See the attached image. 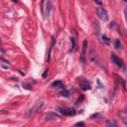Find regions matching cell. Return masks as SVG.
Wrapping results in <instances>:
<instances>
[{
	"label": "cell",
	"mask_w": 127,
	"mask_h": 127,
	"mask_svg": "<svg viewBox=\"0 0 127 127\" xmlns=\"http://www.w3.org/2000/svg\"><path fill=\"white\" fill-rule=\"evenodd\" d=\"M107 126H116L115 122H107Z\"/></svg>",
	"instance_id": "obj_17"
},
{
	"label": "cell",
	"mask_w": 127,
	"mask_h": 127,
	"mask_svg": "<svg viewBox=\"0 0 127 127\" xmlns=\"http://www.w3.org/2000/svg\"><path fill=\"white\" fill-rule=\"evenodd\" d=\"M124 2H126V3H127V0H124Z\"/></svg>",
	"instance_id": "obj_23"
},
{
	"label": "cell",
	"mask_w": 127,
	"mask_h": 127,
	"mask_svg": "<svg viewBox=\"0 0 127 127\" xmlns=\"http://www.w3.org/2000/svg\"><path fill=\"white\" fill-rule=\"evenodd\" d=\"M114 46H115V48L117 50H121L122 49V44L119 39H115V41H114Z\"/></svg>",
	"instance_id": "obj_10"
},
{
	"label": "cell",
	"mask_w": 127,
	"mask_h": 127,
	"mask_svg": "<svg viewBox=\"0 0 127 127\" xmlns=\"http://www.w3.org/2000/svg\"><path fill=\"white\" fill-rule=\"evenodd\" d=\"M51 86L56 87V88H64L63 82H61V80H56V82H53L52 83H51Z\"/></svg>",
	"instance_id": "obj_8"
},
{
	"label": "cell",
	"mask_w": 127,
	"mask_h": 127,
	"mask_svg": "<svg viewBox=\"0 0 127 127\" xmlns=\"http://www.w3.org/2000/svg\"><path fill=\"white\" fill-rule=\"evenodd\" d=\"M96 13H97V16L100 18V20L104 21V22H106L108 20V16H107V12L106 10L104 9L102 7H98L96 8Z\"/></svg>",
	"instance_id": "obj_2"
},
{
	"label": "cell",
	"mask_w": 127,
	"mask_h": 127,
	"mask_svg": "<svg viewBox=\"0 0 127 127\" xmlns=\"http://www.w3.org/2000/svg\"><path fill=\"white\" fill-rule=\"evenodd\" d=\"M92 1H94L96 4H99V5H100L101 3H102V1H101V0H92Z\"/></svg>",
	"instance_id": "obj_20"
},
{
	"label": "cell",
	"mask_w": 127,
	"mask_h": 127,
	"mask_svg": "<svg viewBox=\"0 0 127 127\" xmlns=\"http://www.w3.org/2000/svg\"><path fill=\"white\" fill-rule=\"evenodd\" d=\"M50 10H51V3L48 2L47 7H46V13H45L46 18H48V17H49V15H50Z\"/></svg>",
	"instance_id": "obj_13"
},
{
	"label": "cell",
	"mask_w": 127,
	"mask_h": 127,
	"mask_svg": "<svg viewBox=\"0 0 127 127\" xmlns=\"http://www.w3.org/2000/svg\"><path fill=\"white\" fill-rule=\"evenodd\" d=\"M75 126H84V123L83 122H78V123H75Z\"/></svg>",
	"instance_id": "obj_18"
},
{
	"label": "cell",
	"mask_w": 127,
	"mask_h": 127,
	"mask_svg": "<svg viewBox=\"0 0 127 127\" xmlns=\"http://www.w3.org/2000/svg\"><path fill=\"white\" fill-rule=\"evenodd\" d=\"M48 71H49V70H46V71H45V73L43 74V78H45L46 77H47V75H48Z\"/></svg>",
	"instance_id": "obj_19"
},
{
	"label": "cell",
	"mask_w": 127,
	"mask_h": 127,
	"mask_svg": "<svg viewBox=\"0 0 127 127\" xmlns=\"http://www.w3.org/2000/svg\"><path fill=\"white\" fill-rule=\"evenodd\" d=\"M45 120H55V119H61L62 116L56 112H49L45 115Z\"/></svg>",
	"instance_id": "obj_6"
},
{
	"label": "cell",
	"mask_w": 127,
	"mask_h": 127,
	"mask_svg": "<svg viewBox=\"0 0 127 127\" xmlns=\"http://www.w3.org/2000/svg\"><path fill=\"white\" fill-rule=\"evenodd\" d=\"M55 43H56V39H55V37L53 36L52 37V45H51V48H50V51H49V55H48V61H50V57H51V52H52V50L55 46Z\"/></svg>",
	"instance_id": "obj_9"
},
{
	"label": "cell",
	"mask_w": 127,
	"mask_h": 127,
	"mask_svg": "<svg viewBox=\"0 0 127 127\" xmlns=\"http://www.w3.org/2000/svg\"><path fill=\"white\" fill-rule=\"evenodd\" d=\"M69 94H70V92L67 91V90H64V91H62L61 93H60V95L65 96V97H69Z\"/></svg>",
	"instance_id": "obj_14"
},
{
	"label": "cell",
	"mask_w": 127,
	"mask_h": 127,
	"mask_svg": "<svg viewBox=\"0 0 127 127\" xmlns=\"http://www.w3.org/2000/svg\"><path fill=\"white\" fill-rule=\"evenodd\" d=\"M101 41H102V43L105 44V45H109V44H110V41H109V39L105 35H103L102 37H101Z\"/></svg>",
	"instance_id": "obj_12"
},
{
	"label": "cell",
	"mask_w": 127,
	"mask_h": 127,
	"mask_svg": "<svg viewBox=\"0 0 127 127\" xmlns=\"http://www.w3.org/2000/svg\"><path fill=\"white\" fill-rule=\"evenodd\" d=\"M71 49H70V52H73L75 48V39L74 37L71 38Z\"/></svg>",
	"instance_id": "obj_11"
},
{
	"label": "cell",
	"mask_w": 127,
	"mask_h": 127,
	"mask_svg": "<svg viewBox=\"0 0 127 127\" xmlns=\"http://www.w3.org/2000/svg\"><path fill=\"white\" fill-rule=\"evenodd\" d=\"M23 87H24V88H26V90H31V86H29L28 83H23Z\"/></svg>",
	"instance_id": "obj_16"
},
{
	"label": "cell",
	"mask_w": 127,
	"mask_h": 127,
	"mask_svg": "<svg viewBox=\"0 0 127 127\" xmlns=\"http://www.w3.org/2000/svg\"><path fill=\"white\" fill-rule=\"evenodd\" d=\"M87 41L84 40L82 43V55H80V62H82V65H84L86 63V50H87Z\"/></svg>",
	"instance_id": "obj_4"
},
{
	"label": "cell",
	"mask_w": 127,
	"mask_h": 127,
	"mask_svg": "<svg viewBox=\"0 0 127 127\" xmlns=\"http://www.w3.org/2000/svg\"><path fill=\"white\" fill-rule=\"evenodd\" d=\"M94 27H96V35H99L100 30H99V26H98V23H97V22L94 23Z\"/></svg>",
	"instance_id": "obj_15"
},
{
	"label": "cell",
	"mask_w": 127,
	"mask_h": 127,
	"mask_svg": "<svg viewBox=\"0 0 127 127\" xmlns=\"http://www.w3.org/2000/svg\"><path fill=\"white\" fill-rule=\"evenodd\" d=\"M79 87H80V90H90L91 88V84L88 80L84 79L83 82L79 84Z\"/></svg>",
	"instance_id": "obj_7"
},
{
	"label": "cell",
	"mask_w": 127,
	"mask_h": 127,
	"mask_svg": "<svg viewBox=\"0 0 127 127\" xmlns=\"http://www.w3.org/2000/svg\"><path fill=\"white\" fill-rule=\"evenodd\" d=\"M124 15H125V19H126V22H127V9H124Z\"/></svg>",
	"instance_id": "obj_21"
},
{
	"label": "cell",
	"mask_w": 127,
	"mask_h": 127,
	"mask_svg": "<svg viewBox=\"0 0 127 127\" xmlns=\"http://www.w3.org/2000/svg\"><path fill=\"white\" fill-rule=\"evenodd\" d=\"M43 106H44V101H38V102H37L35 105H34V106H33L31 109H29V111L27 112V115H28V116L34 115V114L37 113Z\"/></svg>",
	"instance_id": "obj_1"
},
{
	"label": "cell",
	"mask_w": 127,
	"mask_h": 127,
	"mask_svg": "<svg viewBox=\"0 0 127 127\" xmlns=\"http://www.w3.org/2000/svg\"><path fill=\"white\" fill-rule=\"evenodd\" d=\"M59 110H60V112L63 114V115H66V116H74V115H75V113H77L75 108H63V107H60L59 108Z\"/></svg>",
	"instance_id": "obj_3"
},
{
	"label": "cell",
	"mask_w": 127,
	"mask_h": 127,
	"mask_svg": "<svg viewBox=\"0 0 127 127\" xmlns=\"http://www.w3.org/2000/svg\"><path fill=\"white\" fill-rule=\"evenodd\" d=\"M42 10H44V0H42Z\"/></svg>",
	"instance_id": "obj_22"
},
{
	"label": "cell",
	"mask_w": 127,
	"mask_h": 127,
	"mask_svg": "<svg viewBox=\"0 0 127 127\" xmlns=\"http://www.w3.org/2000/svg\"><path fill=\"white\" fill-rule=\"evenodd\" d=\"M111 61L115 64L118 67H120V69H124V63L119 57H117V56H115V55L112 54L111 55Z\"/></svg>",
	"instance_id": "obj_5"
}]
</instances>
